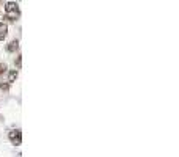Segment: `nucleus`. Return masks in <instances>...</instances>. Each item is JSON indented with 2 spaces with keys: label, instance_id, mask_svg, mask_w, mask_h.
Returning a JSON list of instances; mask_svg holds the SVG:
<instances>
[{
  "label": "nucleus",
  "instance_id": "0eeeda50",
  "mask_svg": "<svg viewBox=\"0 0 179 157\" xmlns=\"http://www.w3.org/2000/svg\"><path fill=\"white\" fill-rule=\"evenodd\" d=\"M0 88H2V90H8V83H2Z\"/></svg>",
  "mask_w": 179,
  "mask_h": 157
},
{
  "label": "nucleus",
  "instance_id": "39448f33",
  "mask_svg": "<svg viewBox=\"0 0 179 157\" xmlns=\"http://www.w3.org/2000/svg\"><path fill=\"white\" fill-rule=\"evenodd\" d=\"M16 77H17V71H11L10 72V82H14Z\"/></svg>",
  "mask_w": 179,
  "mask_h": 157
},
{
  "label": "nucleus",
  "instance_id": "f257e3e1",
  "mask_svg": "<svg viewBox=\"0 0 179 157\" xmlns=\"http://www.w3.org/2000/svg\"><path fill=\"white\" fill-rule=\"evenodd\" d=\"M10 140L14 143H21V131H11L10 132Z\"/></svg>",
  "mask_w": 179,
  "mask_h": 157
},
{
  "label": "nucleus",
  "instance_id": "423d86ee",
  "mask_svg": "<svg viewBox=\"0 0 179 157\" xmlns=\"http://www.w3.org/2000/svg\"><path fill=\"white\" fill-rule=\"evenodd\" d=\"M5 69H6V64H2V63H0V74H2V72H5Z\"/></svg>",
  "mask_w": 179,
  "mask_h": 157
},
{
  "label": "nucleus",
  "instance_id": "f03ea898",
  "mask_svg": "<svg viewBox=\"0 0 179 157\" xmlns=\"http://www.w3.org/2000/svg\"><path fill=\"white\" fill-rule=\"evenodd\" d=\"M6 36V25L5 24H0V39Z\"/></svg>",
  "mask_w": 179,
  "mask_h": 157
},
{
  "label": "nucleus",
  "instance_id": "7ed1b4c3",
  "mask_svg": "<svg viewBox=\"0 0 179 157\" xmlns=\"http://www.w3.org/2000/svg\"><path fill=\"white\" fill-rule=\"evenodd\" d=\"M16 6H17V5H16V3H13V2H11V3H6V6H5V10H6V11H8V13H13V11H14V10H16Z\"/></svg>",
  "mask_w": 179,
  "mask_h": 157
},
{
  "label": "nucleus",
  "instance_id": "20e7f679",
  "mask_svg": "<svg viewBox=\"0 0 179 157\" xmlns=\"http://www.w3.org/2000/svg\"><path fill=\"white\" fill-rule=\"evenodd\" d=\"M17 47H19V43H17V41H13V43H10V46H8V50L10 52H14Z\"/></svg>",
  "mask_w": 179,
  "mask_h": 157
}]
</instances>
